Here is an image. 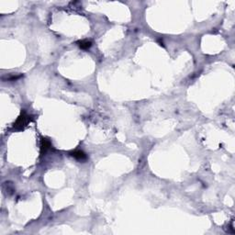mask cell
Returning <instances> with one entry per match:
<instances>
[{
    "label": "cell",
    "mask_w": 235,
    "mask_h": 235,
    "mask_svg": "<svg viewBox=\"0 0 235 235\" xmlns=\"http://www.w3.org/2000/svg\"><path fill=\"white\" fill-rule=\"evenodd\" d=\"M71 155L73 157H74L76 159L79 160V161H84V160L87 159V155L84 154V153H83L82 151H74L71 153Z\"/></svg>",
    "instance_id": "cell-2"
},
{
    "label": "cell",
    "mask_w": 235,
    "mask_h": 235,
    "mask_svg": "<svg viewBox=\"0 0 235 235\" xmlns=\"http://www.w3.org/2000/svg\"><path fill=\"white\" fill-rule=\"evenodd\" d=\"M51 146L52 145H51V143L49 142V140H47V139H43L42 142H41V154L46 153L51 148Z\"/></svg>",
    "instance_id": "cell-3"
},
{
    "label": "cell",
    "mask_w": 235,
    "mask_h": 235,
    "mask_svg": "<svg viewBox=\"0 0 235 235\" xmlns=\"http://www.w3.org/2000/svg\"><path fill=\"white\" fill-rule=\"evenodd\" d=\"M29 121H30V116L27 115L25 112H23V113H21V115L18 117V119H17V121L15 122L14 127L16 129H17V130H21L28 123H29Z\"/></svg>",
    "instance_id": "cell-1"
},
{
    "label": "cell",
    "mask_w": 235,
    "mask_h": 235,
    "mask_svg": "<svg viewBox=\"0 0 235 235\" xmlns=\"http://www.w3.org/2000/svg\"><path fill=\"white\" fill-rule=\"evenodd\" d=\"M77 43H78L80 48L84 49V50H87V49L90 48L91 45H92L91 41H78Z\"/></svg>",
    "instance_id": "cell-4"
}]
</instances>
